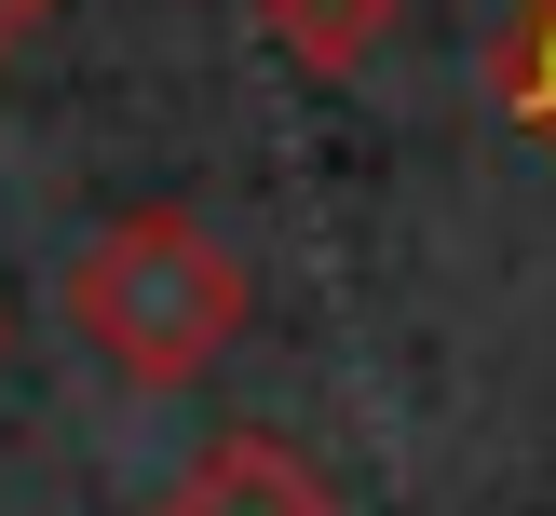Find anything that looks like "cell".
I'll return each mask as SVG.
<instances>
[{
	"label": "cell",
	"mask_w": 556,
	"mask_h": 516,
	"mask_svg": "<svg viewBox=\"0 0 556 516\" xmlns=\"http://www.w3.org/2000/svg\"><path fill=\"white\" fill-rule=\"evenodd\" d=\"M394 14L407 0H258V41L286 54L299 81H353L380 41H394Z\"/></svg>",
	"instance_id": "obj_3"
},
{
	"label": "cell",
	"mask_w": 556,
	"mask_h": 516,
	"mask_svg": "<svg viewBox=\"0 0 556 516\" xmlns=\"http://www.w3.org/2000/svg\"><path fill=\"white\" fill-rule=\"evenodd\" d=\"M489 81H503V109H516L530 136H556V0L516 14V41H503V68H489Z\"/></svg>",
	"instance_id": "obj_4"
},
{
	"label": "cell",
	"mask_w": 556,
	"mask_h": 516,
	"mask_svg": "<svg viewBox=\"0 0 556 516\" xmlns=\"http://www.w3.org/2000/svg\"><path fill=\"white\" fill-rule=\"evenodd\" d=\"M0 340H14V326H0Z\"/></svg>",
	"instance_id": "obj_6"
},
{
	"label": "cell",
	"mask_w": 556,
	"mask_h": 516,
	"mask_svg": "<svg viewBox=\"0 0 556 516\" xmlns=\"http://www.w3.org/2000/svg\"><path fill=\"white\" fill-rule=\"evenodd\" d=\"M68 326L136 380V394H190V380L244 340V259L190 204H123L68 259Z\"/></svg>",
	"instance_id": "obj_1"
},
{
	"label": "cell",
	"mask_w": 556,
	"mask_h": 516,
	"mask_svg": "<svg viewBox=\"0 0 556 516\" xmlns=\"http://www.w3.org/2000/svg\"><path fill=\"white\" fill-rule=\"evenodd\" d=\"M41 14H68V0H0V54H14L27 27H41Z\"/></svg>",
	"instance_id": "obj_5"
},
{
	"label": "cell",
	"mask_w": 556,
	"mask_h": 516,
	"mask_svg": "<svg viewBox=\"0 0 556 516\" xmlns=\"http://www.w3.org/2000/svg\"><path fill=\"white\" fill-rule=\"evenodd\" d=\"M163 516H353V503H340V476H326V462L299 449V435L231 421V435H204V449L177 462Z\"/></svg>",
	"instance_id": "obj_2"
}]
</instances>
